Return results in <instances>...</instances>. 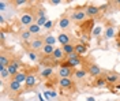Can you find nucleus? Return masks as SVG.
Masks as SVG:
<instances>
[{"label": "nucleus", "instance_id": "obj_1", "mask_svg": "<svg viewBox=\"0 0 120 101\" xmlns=\"http://www.w3.org/2000/svg\"><path fill=\"white\" fill-rule=\"evenodd\" d=\"M71 21L75 22V23H83L86 19H87V15H86V11H85V7H76L72 10L71 12Z\"/></svg>", "mask_w": 120, "mask_h": 101}, {"label": "nucleus", "instance_id": "obj_2", "mask_svg": "<svg viewBox=\"0 0 120 101\" xmlns=\"http://www.w3.org/2000/svg\"><path fill=\"white\" fill-rule=\"evenodd\" d=\"M26 48H27V51H33V52H41V49L44 48L45 42H44V36L42 37H36V38H33L30 42L27 44H25Z\"/></svg>", "mask_w": 120, "mask_h": 101}, {"label": "nucleus", "instance_id": "obj_3", "mask_svg": "<svg viewBox=\"0 0 120 101\" xmlns=\"http://www.w3.org/2000/svg\"><path fill=\"white\" fill-rule=\"evenodd\" d=\"M36 19H37V16H36V14L33 11H23L21 14L19 22L23 26H31L33 23H36Z\"/></svg>", "mask_w": 120, "mask_h": 101}, {"label": "nucleus", "instance_id": "obj_4", "mask_svg": "<svg viewBox=\"0 0 120 101\" xmlns=\"http://www.w3.org/2000/svg\"><path fill=\"white\" fill-rule=\"evenodd\" d=\"M21 66H22L21 57L14 56V57H12V60H11V63L8 64V67H7V70H8V72H10V75H11V77L16 75V74L21 71ZM11 77H10V78H11Z\"/></svg>", "mask_w": 120, "mask_h": 101}, {"label": "nucleus", "instance_id": "obj_5", "mask_svg": "<svg viewBox=\"0 0 120 101\" xmlns=\"http://www.w3.org/2000/svg\"><path fill=\"white\" fill-rule=\"evenodd\" d=\"M79 27H81L82 36H86V37L89 38L90 36H91V33H93V29L96 27V26H94V19H86L83 23L79 25Z\"/></svg>", "mask_w": 120, "mask_h": 101}, {"label": "nucleus", "instance_id": "obj_6", "mask_svg": "<svg viewBox=\"0 0 120 101\" xmlns=\"http://www.w3.org/2000/svg\"><path fill=\"white\" fill-rule=\"evenodd\" d=\"M12 53L10 49H1L0 52V68H7L8 64L12 60Z\"/></svg>", "mask_w": 120, "mask_h": 101}, {"label": "nucleus", "instance_id": "obj_7", "mask_svg": "<svg viewBox=\"0 0 120 101\" xmlns=\"http://www.w3.org/2000/svg\"><path fill=\"white\" fill-rule=\"evenodd\" d=\"M86 71H87V74H89L90 77H94V78L101 77V74H102V70H101V67L98 66L97 63H91V62L87 63Z\"/></svg>", "mask_w": 120, "mask_h": 101}, {"label": "nucleus", "instance_id": "obj_8", "mask_svg": "<svg viewBox=\"0 0 120 101\" xmlns=\"http://www.w3.org/2000/svg\"><path fill=\"white\" fill-rule=\"evenodd\" d=\"M59 86L63 90H72L75 87V82L72 78H59Z\"/></svg>", "mask_w": 120, "mask_h": 101}, {"label": "nucleus", "instance_id": "obj_9", "mask_svg": "<svg viewBox=\"0 0 120 101\" xmlns=\"http://www.w3.org/2000/svg\"><path fill=\"white\" fill-rule=\"evenodd\" d=\"M85 11H86V15L89 16V19H93V18L98 16L100 12H101L100 6H94V4H87L85 7Z\"/></svg>", "mask_w": 120, "mask_h": 101}, {"label": "nucleus", "instance_id": "obj_10", "mask_svg": "<svg viewBox=\"0 0 120 101\" xmlns=\"http://www.w3.org/2000/svg\"><path fill=\"white\" fill-rule=\"evenodd\" d=\"M105 79L108 85H117V82L120 81V74L116 71H108L105 74Z\"/></svg>", "mask_w": 120, "mask_h": 101}, {"label": "nucleus", "instance_id": "obj_11", "mask_svg": "<svg viewBox=\"0 0 120 101\" xmlns=\"http://www.w3.org/2000/svg\"><path fill=\"white\" fill-rule=\"evenodd\" d=\"M7 90H8V93H11V94L19 93V92H22V83L10 79L7 82Z\"/></svg>", "mask_w": 120, "mask_h": 101}, {"label": "nucleus", "instance_id": "obj_12", "mask_svg": "<svg viewBox=\"0 0 120 101\" xmlns=\"http://www.w3.org/2000/svg\"><path fill=\"white\" fill-rule=\"evenodd\" d=\"M37 85V75L34 74V72H29V75H27V79H26V82H25V90L27 92V90H31L33 87H36Z\"/></svg>", "mask_w": 120, "mask_h": 101}, {"label": "nucleus", "instance_id": "obj_13", "mask_svg": "<svg viewBox=\"0 0 120 101\" xmlns=\"http://www.w3.org/2000/svg\"><path fill=\"white\" fill-rule=\"evenodd\" d=\"M57 41H59L60 44H61V47H63V45H67V44H72L74 42V38H72V36L70 33L61 31L59 36H57Z\"/></svg>", "mask_w": 120, "mask_h": 101}, {"label": "nucleus", "instance_id": "obj_14", "mask_svg": "<svg viewBox=\"0 0 120 101\" xmlns=\"http://www.w3.org/2000/svg\"><path fill=\"white\" fill-rule=\"evenodd\" d=\"M74 68H70V67H59L57 70V77L59 78H72L74 77Z\"/></svg>", "mask_w": 120, "mask_h": 101}, {"label": "nucleus", "instance_id": "obj_15", "mask_svg": "<svg viewBox=\"0 0 120 101\" xmlns=\"http://www.w3.org/2000/svg\"><path fill=\"white\" fill-rule=\"evenodd\" d=\"M71 18L68 15H63L61 18L59 19V22H57V25H59V27L61 29V30H66V29H68L70 26H71Z\"/></svg>", "mask_w": 120, "mask_h": 101}, {"label": "nucleus", "instance_id": "obj_16", "mask_svg": "<svg viewBox=\"0 0 120 101\" xmlns=\"http://www.w3.org/2000/svg\"><path fill=\"white\" fill-rule=\"evenodd\" d=\"M27 75H29V72L26 70H21L14 77H11L10 79H12V81H16V82H19V83H25L26 82V79H27Z\"/></svg>", "mask_w": 120, "mask_h": 101}, {"label": "nucleus", "instance_id": "obj_17", "mask_svg": "<svg viewBox=\"0 0 120 101\" xmlns=\"http://www.w3.org/2000/svg\"><path fill=\"white\" fill-rule=\"evenodd\" d=\"M52 57L56 60V62H59V63H61V62H64V60H66V55H64V52H63V49H61V48H55Z\"/></svg>", "mask_w": 120, "mask_h": 101}, {"label": "nucleus", "instance_id": "obj_18", "mask_svg": "<svg viewBox=\"0 0 120 101\" xmlns=\"http://www.w3.org/2000/svg\"><path fill=\"white\" fill-rule=\"evenodd\" d=\"M38 75L42 78V79H51L52 75H53V68L52 67H44V68L40 70Z\"/></svg>", "mask_w": 120, "mask_h": 101}, {"label": "nucleus", "instance_id": "obj_19", "mask_svg": "<svg viewBox=\"0 0 120 101\" xmlns=\"http://www.w3.org/2000/svg\"><path fill=\"white\" fill-rule=\"evenodd\" d=\"M75 52L79 56H85L87 53V44H82V42H76L75 44Z\"/></svg>", "mask_w": 120, "mask_h": 101}, {"label": "nucleus", "instance_id": "obj_20", "mask_svg": "<svg viewBox=\"0 0 120 101\" xmlns=\"http://www.w3.org/2000/svg\"><path fill=\"white\" fill-rule=\"evenodd\" d=\"M91 85H93V87L101 89V87H105L108 83H106V79H105V77H102V75H101V77L96 78V79H94V82H93Z\"/></svg>", "mask_w": 120, "mask_h": 101}, {"label": "nucleus", "instance_id": "obj_21", "mask_svg": "<svg viewBox=\"0 0 120 101\" xmlns=\"http://www.w3.org/2000/svg\"><path fill=\"white\" fill-rule=\"evenodd\" d=\"M19 38L22 40L25 44H27V42H30V41L33 40V34H31L29 30H23V31H21V34H19Z\"/></svg>", "mask_w": 120, "mask_h": 101}, {"label": "nucleus", "instance_id": "obj_22", "mask_svg": "<svg viewBox=\"0 0 120 101\" xmlns=\"http://www.w3.org/2000/svg\"><path fill=\"white\" fill-rule=\"evenodd\" d=\"M86 75H89L87 74V71L85 70V68H76L74 72V78L75 79H78V81H81L83 78H86Z\"/></svg>", "mask_w": 120, "mask_h": 101}, {"label": "nucleus", "instance_id": "obj_23", "mask_svg": "<svg viewBox=\"0 0 120 101\" xmlns=\"http://www.w3.org/2000/svg\"><path fill=\"white\" fill-rule=\"evenodd\" d=\"M75 44L76 42H72V44H67V45H63L61 47V49H63V52H64V55L67 56V55H71L75 52Z\"/></svg>", "mask_w": 120, "mask_h": 101}, {"label": "nucleus", "instance_id": "obj_24", "mask_svg": "<svg viewBox=\"0 0 120 101\" xmlns=\"http://www.w3.org/2000/svg\"><path fill=\"white\" fill-rule=\"evenodd\" d=\"M56 41H57V38H56V37H53V34H46V36H44L45 45H52V47H55Z\"/></svg>", "mask_w": 120, "mask_h": 101}, {"label": "nucleus", "instance_id": "obj_25", "mask_svg": "<svg viewBox=\"0 0 120 101\" xmlns=\"http://www.w3.org/2000/svg\"><path fill=\"white\" fill-rule=\"evenodd\" d=\"M53 51H55V47H52V45H44V48L41 49V53L44 56H52Z\"/></svg>", "mask_w": 120, "mask_h": 101}, {"label": "nucleus", "instance_id": "obj_26", "mask_svg": "<svg viewBox=\"0 0 120 101\" xmlns=\"http://www.w3.org/2000/svg\"><path fill=\"white\" fill-rule=\"evenodd\" d=\"M104 36H105V38H112L113 36H115V27H113L112 25H109V26L105 27Z\"/></svg>", "mask_w": 120, "mask_h": 101}, {"label": "nucleus", "instance_id": "obj_27", "mask_svg": "<svg viewBox=\"0 0 120 101\" xmlns=\"http://www.w3.org/2000/svg\"><path fill=\"white\" fill-rule=\"evenodd\" d=\"M27 30H29L33 36H37V34H40V31H41V26H38L37 23H33L31 26L27 27Z\"/></svg>", "mask_w": 120, "mask_h": 101}, {"label": "nucleus", "instance_id": "obj_28", "mask_svg": "<svg viewBox=\"0 0 120 101\" xmlns=\"http://www.w3.org/2000/svg\"><path fill=\"white\" fill-rule=\"evenodd\" d=\"M27 56L31 62H38V56H37V52H33V51H27Z\"/></svg>", "mask_w": 120, "mask_h": 101}, {"label": "nucleus", "instance_id": "obj_29", "mask_svg": "<svg viewBox=\"0 0 120 101\" xmlns=\"http://www.w3.org/2000/svg\"><path fill=\"white\" fill-rule=\"evenodd\" d=\"M0 77H1V79H3V81H4V79L10 78L11 75H10V72H8L7 68H0Z\"/></svg>", "mask_w": 120, "mask_h": 101}, {"label": "nucleus", "instance_id": "obj_30", "mask_svg": "<svg viewBox=\"0 0 120 101\" xmlns=\"http://www.w3.org/2000/svg\"><path fill=\"white\" fill-rule=\"evenodd\" d=\"M46 22H48L46 16H41V18H37V19H36V23H37L38 26H42V27L45 26V23H46Z\"/></svg>", "mask_w": 120, "mask_h": 101}, {"label": "nucleus", "instance_id": "obj_31", "mask_svg": "<svg viewBox=\"0 0 120 101\" xmlns=\"http://www.w3.org/2000/svg\"><path fill=\"white\" fill-rule=\"evenodd\" d=\"M26 3H29V1H26V0H12V1H10V4H14L15 7H21Z\"/></svg>", "mask_w": 120, "mask_h": 101}, {"label": "nucleus", "instance_id": "obj_32", "mask_svg": "<svg viewBox=\"0 0 120 101\" xmlns=\"http://www.w3.org/2000/svg\"><path fill=\"white\" fill-rule=\"evenodd\" d=\"M101 31H102V27H101V26H96V27H94V29H93V33H91V36H100V34H101Z\"/></svg>", "mask_w": 120, "mask_h": 101}, {"label": "nucleus", "instance_id": "obj_33", "mask_svg": "<svg viewBox=\"0 0 120 101\" xmlns=\"http://www.w3.org/2000/svg\"><path fill=\"white\" fill-rule=\"evenodd\" d=\"M4 41H6V31H4V29H1V31H0V42H1V48L4 47Z\"/></svg>", "mask_w": 120, "mask_h": 101}, {"label": "nucleus", "instance_id": "obj_34", "mask_svg": "<svg viewBox=\"0 0 120 101\" xmlns=\"http://www.w3.org/2000/svg\"><path fill=\"white\" fill-rule=\"evenodd\" d=\"M46 93L49 94V97H51V98H56V97H57V93H56L55 90H48Z\"/></svg>", "mask_w": 120, "mask_h": 101}, {"label": "nucleus", "instance_id": "obj_35", "mask_svg": "<svg viewBox=\"0 0 120 101\" xmlns=\"http://www.w3.org/2000/svg\"><path fill=\"white\" fill-rule=\"evenodd\" d=\"M52 25H53V22L52 21H48V22H46V23H45V29H46V30H49V29H52Z\"/></svg>", "mask_w": 120, "mask_h": 101}, {"label": "nucleus", "instance_id": "obj_36", "mask_svg": "<svg viewBox=\"0 0 120 101\" xmlns=\"http://www.w3.org/2000/svg\"><path fill=\"white\" fill-rule=\"evenodd\" d=\"M6 7H7V1H0V10H1V11H4Z\"/></svg>", "mask_w": 120, "mask_h": 101}, {"label": "nucleus", "instance_id": "obj_37", "mask_svg": "<svg viewBox=\"0 0 120 101\" xmlns=\"http://www.w3.org/2000/svg\"><path fill=\"white\" fill-rule=\"evenodd\" d=\"M108 7H109V3H104V4H101V6H100V10H101V11H105Z\"/></svg>", "mask_w": 120, "mask_h": 101}, {"label": "nucleus", "instance_id": "obj_38", "mask_svg": "<svg viewBox=\"0 0 120 101\" xmlns=\"http://www.w3.org/2000/svg\"><path fill=\"white\" fill-rule=\"evenodd\" d=\"M49 3H51L52 6H57V4H60V3H61V0H51Z\"/></svg>", "mask_w": 120, "mask_h": 101}, {"label": "nucleus", "instance_id": "obj_39", "mask_svg": "<svg viewBox=\"0 0 120 101\" xmlns=\"http://www.w3.org/2000/svg\"><path fill=\"white\" fill-rule=\"evenodd\" d=\"M4 22H6V19H4V16L1 15V16H0V23H1V26L4 25Z\"/></svg>", "mask_w": 120, "mask_h": 101}, {"label": "nucleus", "instance_id": "obj_40", "mask_svg": "<svg viewBox=\"0 0 120 101\" xmlns=\"http://www.w3.org/2000/svg\"><path fill=\"white\" fill-rule=\"evenodd\" d=\"M37 97H38V100H40V101H46V100H45V98H42V96H41V94H40V93L37 94Z\"/></svg>", "mask_w": 120, "mask_h": 101}, {"label": "nucleus", "instance_id": "obj_41", "mask_svg": "<svg viewBox=\"0 0 120 101\" xmlns=\"http://www.w3.org/2000/svg\"><path fill=\"white\" fill-rule=\"evenodd\" d=\"M86 101H96V98H94V97H87Z\"/></svg>", "mask_w": 120, "mask_h": 101}, {"label": "nucleus", "instance_id": "obj_42", "mask_svg": "<svg viewBox=\"0 0 120 101\" xmlns=\"http://www.w3.org/2000/svg\"><path fill=\"white\" fill-rule=\"evenodd\" d=\"M115 89H116V90H120V83H117V85H115Z\"/></svg>", "mask_w": 120, "mask_h": 101}, {"label": "nucleus", "instance_id": "obj_43", "mask_svg": "<svg viewBox=\"0 0 120 101\" xmlns=\"http://www.w3.org/2000/svg\"><path fill=\"white\" fill-rule=\"evenodd\" d=\"M115 4H117V6L120 7V0H116V1H115Z\"/></svg>", "mask_w": 120, "mask_h": 101}, {"label": "nucleus", "instance_id": "obj_44", "mask_svg": "<svg viewBox=\"0 0 120 101\" xmlns=\"http://www.w3.org/2000/svg\"><path fill=\"white\" fill-rule=\"evenodd\" d=\"M119 40H120V30H119Z\"/></svg>", "mask_w": 120, "mask_h": 101}]
</instances>
